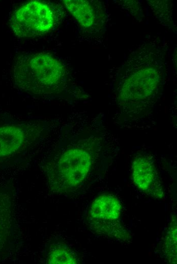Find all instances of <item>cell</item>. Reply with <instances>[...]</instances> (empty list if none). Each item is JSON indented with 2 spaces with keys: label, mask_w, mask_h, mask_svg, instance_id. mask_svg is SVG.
<instances>
[{
  "label": "cell",
  "mask_w": 177,
  "mask_h": 264,
  "mask_svg": "<svg viewBox=\"0 0 177 264\" xmlns=\"http://www.w3.org/2000/svg\"><path fill=\"white\" fill-rule=\"evenodd\" d=\"M15 83L22 90L33 94H48L58 91L65 79L64 65L45 53L21 56L14 67Z\"/></svg>",
  "instance_id": "cell-1"
},
{
  "label": "cell",
  "mask_w": 177,
  "mask_h": 264,
  "mask_svg": "<svg viewBox=\"0 0 177 264\" xmlns=\"http://www.w3.org/2000/svg\"><path fill=\"white\" fill-rule=\"evenodd\" d=\"M54 22V13L49 5L38 1H32L14 12L11 26L18 37L34 38L48 33Z\"/></svg>",
  "instance_id": "cell-2"
},
{
  "label": "cell",
  "mask_w": 177,
  "mask_h": 264,
  "mask_svg": "<svg viewBox=\"0 0 177 264\" xmlns=\"http://www.w3.org/2000/svg\"><path fill=\"white\" fill-rule=\"evenodd\" d=\"M92 164L90 153L81 148H71L61 155L50 176L52 187L69 189L81 184L87 176Z\"/></svg>",
  "instance_id": "cell-3"
},
{
  "label": "cell",
  "mask_w": 177,
  "mask_h": 264,
  "mask_svg": "<svg viewBox=\"0 0 177 264\" xmlns=\"http://www.w3.org/2000/svg\"><path fill=\"white\" fill-rule=\"evenodd\" d=\"M158 72L152 69H144L134 73L123 83L120 91L122 101L144 100L152 95L159 83Z\"/></svg>",
  "instance_id": "cell-4"
},
{
  "label": "cell",
  "mask_w": 177,
  "mask_h": 264,
  "mask_svg": "<svg viewBox=\"0 0 177 264\" xmlns=\"http://www.w3.org/2000/svg\"><path fill=\"white\" fill-rule=\"evenodd\" d=\"M121 204L118 199L110 194H103L92 203L90 217L94 224L113 221L118 219L121 213Z\"/></svg>",
  "instance_id": "cell-5"
},
{
  "label": "cell",
  "mask_w": 177,
  "mask_h": 264,
  "mask_svg": "<svg viewBox=\"0 0 177 264\" xmlns=\"http://www.w3.org/2000/svg\"><path fill=\"white\" fill-rule=\"evenodd\" d=\"M156 177L155 167L152 161L143 156L135 158L132 164V179L138 188L152 193Z\"/></svg>",
  "instance_id": "cell-6"
},
{
  "label": "cell",
  "mask_w": 177,
  "mask_h": 264,
  "mask_svg": "<svg viewBox=\"0 0 177 264\" xmlns=\"http://www.w3.org/2000/svg\"><path fill=\"white\" fill-rule=\"evenodd\" d=\"M24 139L23 131L13 125L0 127V157L11 155L21 147Z\"/></svg>",
  "instance_id": "cell-7"
},
{
  "label": "cell",
  "mask_w": 177,
  "mask_h": 264,
  "mask_svg": "<svg viewBox=\"0 0 177 264\" xmlns=\"http://www.w3.org/2000/svg\"><path fill=\"white\" fill-rule=\"evenodd\" d=\"M66 8L80 25L85 28L93 25L97 14L93 6L87 1H64Z\"/></svg>",
  "instance_id": "cell-8"
},
{
  "label": "cell",
  "mask_w": 177,
  "mask_h": 264,
  "mask_svg": "<svg viewBox=\"0 0 177 264\" xmlns=\"http://www.w3.org/2000/svg\"><path fill=\"white\" fill-rule=\"evenodd\" d=\"M50 264L77 263L75 254L66 246L55 244L51 248L47 260Z\"/></svg>",
  "instance_id": "cell-9"
},
{
  "label": "cell",
  "mask_w": 177,
  "mask_h": 264,
  "mask_svg": "<svg viewBox=\"0 0 177 264\" xmlns=\"http://www.w3.org/2000/svg\"><path fill=\"white\" fill-rule=\"evenodd\" d=\"M174 217L168 228L164 244L165 254L171 263L176 262V220Z\"/></svg>",
  "instance_id": "cell-10"
}]
</instances>
